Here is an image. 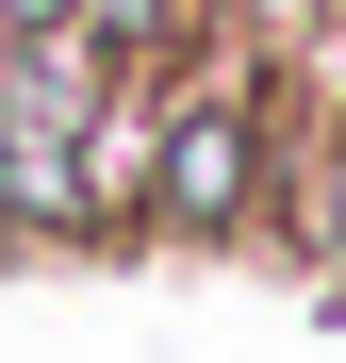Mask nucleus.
Masks as SVG:
<instances>
[{
    "label": "nucleus",
    "mask_w": 346,
    "mask_h": 363,
    "mask_svg": "<svg viewBox=\"0 0 346 363\" xmlns=\"http://www.w3.org/2000/svg\"><path fill=\"white\" fill-rule=\"evenodd\" d=\"M165 199H182V215H231V133H214V116L182 133V165H165Z\"/></svg>",
    "instance_id": "f257e3e1"
}]
</instances>
